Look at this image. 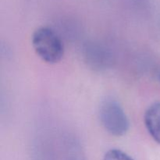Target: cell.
I'll list each match as a JSON object with an SVG mask.
<instances>
[{"mask_svg":"<svg viewBox=\"0 0 160 160\" xmlns=\"http://www.w3.org/2000/svg\"><path fill=\"white\" fill-rule=\"evenodd\" d=\"M62 160H87L78 140L69 138L62 143Z\"/></svg>","mask_w":160,"mask_h":160,"instance_id":"4","label":"cell"},{"mask_svg":"<svg viewBox=\"0 0 160 160\" xmlns=\"http://www.w3.org/2000/svg\"><path fill=\"white\" fill-rule=\"evenodd\" d=\"M32 45L38 56L48 63H56L63 56L64 47L60 38L47 27H42L34 31Z\"/></svg>","mask_w":160,"mask_h":160,"instance_id":"1","label":"cell"},{"mask_svg":"<svg viewBox=\"0 0 160 160\" xmlns=\"http://www.w3.org/2000/svg\"><path fill=\"white\" fill-rule=\"evenodd\" d=\"M103 160H134L132 157L120 149H110L105 154Z\"/></svg>","mask_w":160,"mask_h":160,"instance_id":"6","label":"cell"},{"mask_svg":"<svg viewBox=\"0 0 160 160\" xmlns=\"http://www.w3.org/2000/svg\"><path fill=\"white\" fill-rule=\"evenodd\" d=\"M144 120L151 137L160 145V102L153 103L148 108Z\"/></svg>","mask_w":160,"mask_h":160,"instance_id":"3","label":"cell"},{"mask_svg":"<svg viewBox=\"0 0 160 160\" xmlns=\"http://www.w3.org/2000/svg\"><path fill=\"white\" fill-rule=\"evenodd\" d=\"M32 160H57L53 148L45 142H38L32 151Z\"/></svg>","mask_w":160,"mask_h":160,"instance_id":"5","label":"cell"},{"mask_svg":"<svg viewBox=\"0 0 160 160\" xmlns=\"http://www.w3.org/2000/svg\"><path fill=\"white\" fill-rule=\"evenodd\" d=\"M99 116L102 126L112 135L121 137L129 130L128 117L120 103L114 98L103 100L100 106Z\"/></svg>","mask_w":160,"mask_h":160,"instance_id":"2","label":"cell"}]
</instances>
